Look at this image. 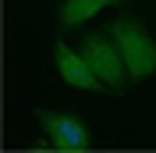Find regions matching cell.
<instances>
[{"label":"cell","mask_w":156,"mask_h":153,"mask_svg":"<svg viewBox=\"0 0 156 153\" xmlns=\"http://www.w3.org/2000/svg\"><path fill=\"white\" fill-rule=\"evenodd\" d=\"M107 32H110V39L117 43V50H121V57H124V64H128V75L135 78V82L156 75V39L146 32L142 21L117 18Z\"/></svg>","instance_id":"6da1fadb"},{"label":"cell","mask_w":156,"mask_h":153,"mask_svg":"<svg viewBox=\"0 0 156 153\" xmlns=\"http://www.w3.org/2000/svg\"><path fill=\"white\" fill-rule=\"evenodd\" d=\"M117 4H124V0H64V7H60V25H82V21L96 18L103 7H117Z\"/></svg>","instance_id":"5b68a950"},{"label":"cell","mask_w":156,"mask_h":153,"mask_svg":"<svg viewBox=\"0 0 156 153\" xmlns=\"http://www.w3.org/2000/svg\"><path fill=\"white\" fill-rule=\"evenodd\" d=\"M107 32V29H103ZM103 32H89L85 43H82V57L89 61V68L96 71V78L107 86V93H124L128 86V64L124 57H121V50H117V43L110 36H103Z\"/></svg>","instance_id":"7a4b0ae2"},{"label":"cell","mask_w":156,"mask_h":153,"mask_svg":"<svg viewBox=\"0 0 156 153\" xmlns=\"http://www.w3.org/2000/svg\"><path fill=\"white\" fill-rule=\"evenodd\" d=\"M43 135H46L57 153H85L89 150V128L75 114H60V110H36Z\"/></svg>","instance_id":"3957f363"},{"label":"cell","mask_w":156,"mask_h":153,"mask_svg":"<svg viewBox=\"0 0 156 153\" xmlns=\"http://www.w3.org/2000/svg\"><path fill=\"white\" fill-rule=\"evenodd\" d=\"M53 57H57V71H60V78H64L68 86L89 89V93H107V86L96 78V71L89 68V61L82 57V54H75L68 43H57V47H53Z\"/></svg>","instance_id":"277c9868"}]
</instances>
